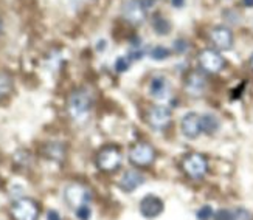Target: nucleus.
<instances>
[{"instance_id": "obj_1", "label": "nucleus", "mask_w": 253, "mask_h": 220, "mask_svg": "<svg viewBox=\"0 0 253 220\" xmlns=\"http://www.w3.org/2000/svg\"><path fill=\"white\" fill-rule=\"evenodd\" d=\"M94 106V96L87 89H77L72 92V95L69 96V103H67V110H69V115L73 120L81 121L84 120L92 110Z\"/></svg>"}, {"instance_id": "obj_2", "label": "nucleus", "mask_w": 253, "mask_h": 220, "mask_svg": "<svg viewBox=\"0 0 253 220\" xmlns=\"http://www.w3.org/2000/svg\"><path fill=\"white\" fill-rule=\"evenodd\" d=\"M121 158H123L121 150L117 146H106L97 154L95 163L99 171L114 172L121 166Z\"/></svg>"}, {"instance_id": "obj_3", "label": "nucleus", "mask_w": 253, "mask_h": 220, "mask_svg": "<svg viewBox=\"0 0 253 220\" xmlns=\"http://www.w3.org/2000/svg\"><path fill=\"white\" fill-rule=\"evenodd\" d=\"M182 169H183V172L187 174L190 179H193V180L204 179V175L208 171L207 158L204 155L197 154V152H193V154H188L187 157H183Z\"/></svg>"}, {"instance_id": "obj_4", "label": "nucleus", "mask_w": 253, "mask_h": 220, "mask_svg": "<svg viewBox=\"0 0 253 220\" xmlns=\"http://www.w3.org/2000/svg\"><path fill=\"white\" fill-rule=\"evenodd\" d=\"M11 214L14 220H38L39 205L30 197H20L11 205Z\"/></svg>"}, {"instance_id": "obj_5", "label": "nucleus", "mask_w": 253, "mask_h": 220, "mask_svg": "<svg viewBox=\"0 0 253 220\" xmlns=\"http://www.w3.org/2000/svg\"><path fill=\"white\" fill-rule=\"evenodd\" d=\"M64 199L67 205L72 206L73 209H77L82 205H89L92 200V192L84 184L73 183L64 189Z\"/></svg>"}, {"instance_id": "obj_6", "label": "nucleus", "mask_w": 253, "mask_h": 220, "mask_svg": "<svg viewBox=\"0 0 253 220\" xmlns=\"http://www.w3.org/2000/svg\"><path fill=\"white\" fill-rule=\"evenodd\" d=\"M156 150L148 143H137L129 150V162L138 167H148L154 163Z\"/></svg>"}, {"instance_id": "obj_7", "label": "nucleus", "mask_w": 253, "mask_h": 220, "mask_svg": "<svg viewBox=\"0 0 253 220\" xmlns=\"http://www.w3.org/2000/svg\"><path fill=\"white\" fill-rule=\"evenodd\" d=\"M121 16L124 20L138 27L146 19V10L140 0H124L121 5Z\"/></svg>"}, {"instance_id": "obj_8", "label": "nucleus", "mask_w": 253, "mask_h": 220, "mask_svg": "<svg viewBox=\"0 0 253 220\" xmlns=\"http://www.w3.org/2000/svg\"><path fill=\"white\" fill-rule=\"evenodd\" d=\"M199 65L207 73H219L225 65V59L221 56L217 50L207 48L199 55Z\"/></svg>"}, {"instance_id": "obj_9", "label": "nucleus", "mask_w": 253, "mask_h": 220, "mask_svg": "<svg viewBox=\"0 0 253 220\" xmlns=\"http://www.w3.org/2000/svg\"><path fill=\"white\" fill-rule=\"evenodd\" d=\"M171 109L166 106H153L146 113V120L148 124L156 130H162L165 129L171 121Z\"/></svg>"}, {"instance_id": "obj_10", "label": "nucleus", "mask_w": 253, "mask_h": 220, "mask_svg": "<svg viewBox=\"0 0 253 220\" xmlns=\"http://www.w3.org/2000/svg\"><path fill=\"white\" fill-rule=\"evenodd\" d=\"M163 202L157 196H153V194H149L140 202V214L145 219H156L163 213Z\"/></svg>"}, {"instance_id": "obj_11", "label": "nucleus", "mask_w": 253, "mask_h": 220, "mask_svg": "<svg viewBox=\"0 0 253 220\" xmlns=\"http://www.w3.org/2000/svg\"><path fill=\"white\" fill-rule=\"evenodd\" d=\"M180 130L183 133L185 138L188 140H196L199 135L202 133L200 128V116L195 112L187 113L180 121Z\"/></svg>"}, {"instance_id": "obj_12", "label": "nucleus", "mask_w": 253, "mask_h": 220, "mask_svg": "<svg viewBox=\"0 0 253 220\" xmlns=\"http://www.w3.org/2000/svg\"><path fill=\"white\" fill-rule=\"evenodd\" d=\"M210 40L217 50H230L233 47V33L227 27H214L210 31Z\"/></svg>"}, {"instance_id": "obj_13", "label": "nucleus", "mask_w": 253, "mask_h": 220, "mask_svg": "<svg viewBox=\"0 0 253 220\" xmlns=\"http://www.w3.org/2000/svg\"><path fill=\"white\" fill-rule=\"evenodd\" d=\"M145 175L138 171H128L124 172L121 180L118 182V186H120V189L124 191V192H134L136 189H138L140 186L145 183Z\"/></svg>"}, {"instance_id": "obj_14", "label": "nucleus", "mask_w": 253, "mask_h": 220, "mask_svg": "<svg viewBox=\"0 0 253 220\" xmlns=\"http://www.w3.org/2000/svg\"><path fill=\"white\" fill-rule=\"evenodd\" d=\"M149 93L156 99H166L168 93H170V84H168L166 78L162 74L154 76L149 84Z\"/></svg>"}, {"instance_id": "obj_15", "label": "nucleus", "mask_w": 253, "mask_h": 220, "mask_svg": "<svg viewBox=\"0 0 253 220\" xmlns=\"http://www.w3.org/2000/svg\"><path fill=\"white\" fill-rule=\"evenodd\" d=\"M205 86H207L205 78L197 72L191 73L187 78V81H185V89H187V92L191 93V95H200V93L205 90Z\"/></svg>"}, {"instance_id": "obj_16", "label": "nucleus", "mask_w": 253, "mask_h": 220, "mask_svg": "<svg viewBox=\"0 0 253 220\" xmlns=\"http://www.w3.org/2000/svg\"><path fill=\"white\" fill-rule=\"evenodd\" d=\"M219 120L217 116L213 115V113H205L200 116V128H202V132L207 133V135H213L219 130Z\"/></svg>"}, {"instance_id": "obj_17", "label": "nucleus", "mask_w": 253, "mask_h": 220, "mask_svg": "<svg viewBox=\"0 0 253 220\" xmlns=\"http://www.w3.org/2000/svg\"><path fill=\"white\" fill-rule=\"evenodd\" d=\"M151 27H153L154 33H157L158 36H166L171 31V22L163 18V16L156 14L153 18V22H151Z\"/></svg>"}, {"instance_id": "obj_18", "label": "nucleus", "mask_w": 253, "mask_h": 220, "mask_svg": "<svg viewBox=\"0 0 253 220\" xmlns=\"http://www.w3.org/2000/svg\"><path fill=\"white\" fill-rule=\"evenodd\" d=\"M44 154L50 160H53V162H62L65 157V149L62 145H59V143H48L44 147Z\"/></svg>"}, {"instance_id": "obj_19", "label": "nucleus", "mask_w": 253, "mask_h": 220, "mask_svg": "<svg viewBox=\"0 0 253 220\" xmlns=\"http://www.w3.org/2000/svg\"><path fill=\"white\" fill-rule=\"evenodd\" d=\"M145 55H146V48L141 44V40L138 37L131 40V48H129V53H128L129 61H140L141 57H145Z\"/></svg>"}, {"instance_id": "obj_20", "label": "nucleus", "mask_w": 253, "mask_h": 220, "mask_svg": "<svg viewBox=\"0 0 253 220\" xmlns=\"http://www.w3.org/2000/svg\"><path fill=\"white\" fill-rule=\"evenodd\" d=\"M170 55H171V52L163 45H156L151 48V52H149V57L154 59V61H165L166 57H170Z\"/></svg>"}, {"instance_id": "obj_21", "label": "nucleus", "mask_w": 253, "mask_h": 220, "mask_svg": "<svg viewBox=\"0 0 253 220\" xmlns=\"http://www.w3.org/2000/svg\"><path fill=\"white\" fill-rule=\"evenodd\" d=\"M11 89H13L11 78L5 73H0V99H2L3 96H6L8 93L11 92Z\"/></svg>"}, {"instance_id": "obj_22", "label": "nucleus", "mask_w": 253, "mask_h": 220, "mask_svg": "<svg viewBox=\"0 0 253 220\" xmlns=\"http://www.w3.org/2000/svg\"><path fill=\"white\" fill-rule=\"evenodd\" d=\"M213 216H214V211H213V208L210 205L202 206L200 209H197V213H196V217L199 220H210Z\"/></svg>"}, {"instance_id": "obj_23", "label": "nucleus", "mask_w": 253, "mask_h": 220, "mask_svg": "<svg viewBox=\"0 0 253 220\" xmlns=\"http://www.w3.org/2000/svg\"><path fill=\"white\" fill-rule=\"evenodd\" d=\"M129 65H131V61L128 57H117L115 61V72L117 73H124L129 70Z\"/></svg>"}, {"instance_id": "obj_24", "label": "nucleus", "mask_w": 253, "mask_h": 220, "mask_svg": "<svg viewBox=\"0 0 253 220\" xmlns=\"http://www.w3.org/2000/svg\"><path fill=\"white\" fill-rule=\"evenodd\" d=\"M75 216H77L78 220H89L92 216V209L89 208V205H82L75 209Z\"/></svg>"}, {"instance_id": "obj_25", "label": "nucleus", "mask_w": 253, "mask_h": 220, "mask_svg": "<svg viewBox=\"0 0 253 220\" xmlns=\"http://www.w3.org/2000/svg\"><path fill=\"white\" fill-rule=\"evenodd\" d=\"M188 47H190V44H188L187 39H177V40L174 42V47H173V48H174L175 53L183 55V53L188 52Z\"/></svg>"}, {"instance_id": "obj_26", "label": "nucleus", "mask_w": 253, "mask_h": 220, "mask_svg": "<svg viewBox=\"0 0 253 220\" xmlns=\"http://www.w3.org/2000/svg\"><path fill=\"white\" fill-rule=\"evenodd\" d=\"M232 220H250V213L244 208H236L232 214Z\"/></svg>"}, {"instance_id": "obj_27", "label": "nucleus", "mask_w": 253, "mask_h": 220, "mask_svg": "<svg viewBox=\"0 0 253 220\" xmlns=\"http://www.w3.org/2000/svg\"><path fill=\"white\" fill-rule=\"evenodd\" d=\"M232 214L233 211L230 209H219L214 214V220H232Z\"/></svg>"}, {"instance_id": "obj_28", "label": "nucleus", "mask_w": 253, "mask_h": 220, "mask_svg": "<svg viewBox=\"0 0 253 220\" xmlns=\"http://www.w3.org/2000/svg\"><path fill=\"white\" fill-rule=\"evenodd\" d=\"M47 220H61V216L58 214V211L50 209L47 213Z\"/></svg>"}, {"instance_id": "obj_29", "label": "nucleus", "mask_w": 253, "mask_h": 220, "mask_svg": "<svg viewBox=\"0 0 253 220\" xmlns=\"http://www.w3.org/2000/svg\"><path fill=\"white\" fill-rule=\"evenodd\" d=\"M171 3H173V6H175V8H182V6L185 5V0H171Z\"/></svg>"}, {"instance_id": "obj_30", "label": "nucleus", "mask_w": 253, "mask_h": 220, "mask_svg": "<svg viewBox=\"0 0 253 220\" xmlns=\"http://www.w3.org/2000/svg\"><path fill=\"white\" fill-rule=\"evenodd\" d=\"M107 45V42L106 40H99L98 42V45H97V48H98V52H103V50H104V47Z\"/></svg>"}, {"instance_id": "obj_31", "label": "nucleus", "mask_w": 253, "mask_h": 220, "mask_svg": "<svg viewBox=\"0 0 253 220\" xmlns=\"http://www.w3.org/2000/svg\"><path fill=\"white\" fill-rule=\"evenodd\" d=\"M242 3L247 8H253V0H242Z\"/></svg>"}, {"instance_id": "obj_32", "label": "nucleus", "mask_w": 253, "mask_h": 220, "mask_svg": "<svg viewBox=\"0 0 253 220\" xmlns=\"http://www.w3.org/2000/svg\"><path fill=\"white\" fill-rule=\"evenodd\" d=\"M2 28H3V22H2V19H0V33H2Z\"/></svg>"}, {"instance_id": "obj_33", "label": "nucleus", "mask_w": 253, "mask_h": 220, "mask_svg": "<svg viewBox=\"0 0 253 220\" xmlns=\"http://www.w3.org/2000/svg\"><path fill=\"white\" fill-rule=\"evenodd\" d=\"M250 67H252V69H253V56L250 57Z\"/></svg>"}]
</instances>
